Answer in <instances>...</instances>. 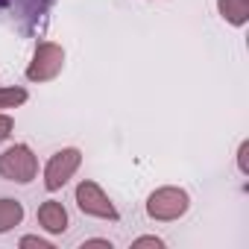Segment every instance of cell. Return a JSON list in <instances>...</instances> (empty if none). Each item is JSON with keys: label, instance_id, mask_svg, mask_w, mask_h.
<instances>
[{"label": "cell", "instance_id": "277c9868", "mask_svg": "<svg viewBox=\"0 0 249 249\" xmlns=\"http://www.w3.org/2000/svg\"><path fill=\"white\" fill-rule=\"evenodd\" d=\"M65 68V47L56 41H41L33 53V62L27 65V79L30 82H50L62 73Z\"/></svg>", "mask_w": 249, "mask_h": 249}, {"label": "cell", "instance_id": "52a82bcc", "mask_svg": "<svg viewBox=\"0 0 249 249\" xmlns=\"http://www.w3.org/2000/svg\"><path fill=\"white\" fill-rule=\"evenodd\" d=\"M217 12L226 24L243 27L249 21V0H217Z\"/></svg>", "mask_w": 249, "mask_h": 249}, {"label": "cell", "instance_id": "4fadbf2b", "mask_svg": "<svg viewBox=\"0 0 249 249\" xmlns=\"http://www.w3.org/2000/svg\"><path fill=\"white\" fill-rule=\"evenodd\" d=\"M246 153H249V141H243V144H240V150H237V167H240V173H249Z\"/></svg>", "mask_w": 249, "mask_h": 249}, {"label": "cell", "instance_id": "8fae6325", "mask_svg": "<svg viewBox=\"0 0 249 249\" xmlns=\"http://www.w3.org/2000/svg\"><path fill=\"white\" fill-rule=\"evenodd\" d=\"M12 129H15V120H12L9 114H3V111H0V144H3V141L12 135Z\"/></svg>", "mask_w": 249, "mask_h": 249}, {"label": "cell", "instance_id": "3957f363", "mask_svg": "<svg viewBox=\"0 0 249 249\" xmlns=\"http://www.w3.org/2000/svg\"><path fill=\"white\" fill-rule=\"evenodd\" d=\"M76 196V208L85 214V217H97V220H111L117 223L120 220V211L114 208V202L108 199V194L94 182V179H82L73 191Z\"/></svg>", "mask_w": 249, "mask_h": 249}, {"label": "cell", "instance_id": "7a4b0ae2", "mask_svg": "<svg viewBox=\"0 0 249 249\" xmlns=\"http://www.w3.org/2000/svg\"><path fill=\"white\" fill-rule=\"evenodd\" d=\"M0 176L15 185H30L38 176V159L30 144H12L0 153Z\"/></svg>", "mask_w": 249, "mask_h": 249}, {"label": "cell", "instance_id": "5b68a950", "mask_svg": "<svg viewBox=\"0 0 249 249\" xmlns=\"http://www.w3.org/2000/svg\"><path fill=\"white\" fill-rule=\"evenodd\" d=\"M79 164H82V153H79L76 147L56 150V153L47 159V164H44V188H47L50 194L62 191V188L73 179V173L79 170Z\"/></svg>", "mask_w": 249, "mask_h": 249}, {"label": "cell", "instance_id": "9c48e42d", "mask_svg": "<svg viewBox=\"0 0 249 249\" xmlns=\"http://www.w3.org/2000/svg\"><path fill=\"white\" fill-rule=\"evenodd\" d=\"M27 88H18V85H12V88H0V108H18V106H24L27 103Z\"/></svg>", "mask_w": 249, "mask_h": 249}, {"label": "cell", "instance_id": "8992f818", "mask_svg": "<svg viewBox=\"0 0 249 249\" xmlns=\"http://www.w3.org/2000/svg\"><path fill=\"white\" fill-rule=\"evenodd\" d=\"M38 226L50 234H65L68 226H71V217H68V208L59 202V199H47L38 205Z\"/></svg>", "mask_w": 249, "mask_h": 249}, {"label": "cell", "instance_id": "5bb4252c", "mask_svg": "<svg viewBox=\"0 0 249 249\" xmlns=\"http://www.w3.org/2000/svg\"><path fill=\"white\" fill-rule=\"evenodd\" d=\"M94 246L111 249V240H106V237H88V240H82V249H94Z\"/></svg>", "mask_w": 249, "mask_h": 249}, {"label": "cell", "instance_id": "7c38bea8", "mask_svg": "<svg viewBox=\"0 0 249 249\" xmlns=\"http://www.w3.org/2000/svg\"><path fill=\"white\" fill-rule=\"evenodd\" d=\"M144 246H156V249H161V246H164V240H161V237H156V234H147V237L132 240V249H144Z\"/></svg>", "mask_w": 249, "mask_h": 249}, {"label": "cell", "instance_id": "30bf717a", "mask_svg": "<svg viewBox=\"0 0 249 249\" xmlns=\"http://www.w3.org/2000/svg\"><path fill=\"white\" fill-rule=\"evenodd\" d=\"M21 246L24 249H53V243L47 237H38V234H24L21 237Z\"/></svg>", "mask_w": 249, "mask_h": 249}, {"label": "cell", "instance_id": "ba28073f", "mask_svg": "<svg viewBox=\"0 0 249 249\" xmlns=\"http://www.w3.org/2000/svg\"><path fill=\"white\" fill-rule=\"evenodd\" d=\"M21 223H24V205L12 196H0V234L12 231Z\"/></svg>", "mask_w": 249, "mask_h": 249}, {"label": "cell", "instance_id": "6da1fadb", "mask_svg": "<svg viewBox=\"0 0 249 249\" xmlns=\"http://www.w3.org/2000/svg\"><path fill=\"white\" fill-rule=\"evenodd\" d=\"M188 208H191V196L185 188H176V185L156 188L147 196V217L156 223H173V220L185 217Z\"/></svg>", "mask_w": 249, "mask_h": 249}]
</instances>
